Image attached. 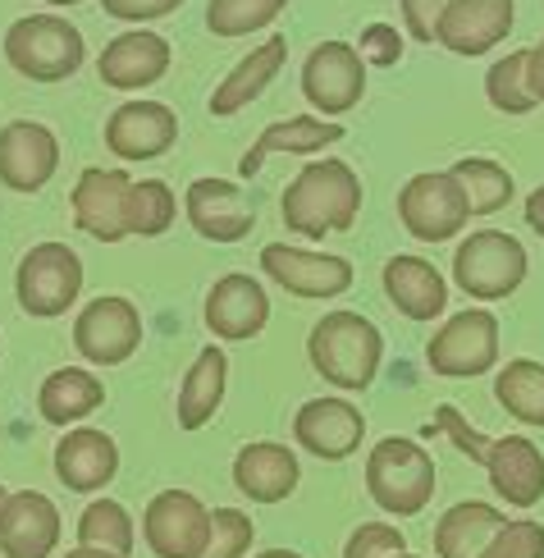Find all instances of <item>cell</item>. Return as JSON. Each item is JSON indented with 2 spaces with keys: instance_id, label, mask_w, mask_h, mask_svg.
I'll use <instances>...</instances> for the list:
<instances>
[{
  "instance_id": "1",
  "label": "cell",
  "mask_w": 544,
  "mask_h": 558,
  "mask_svg": "<svg viewBox=\"0 0 544 558\" xmlns=\"http://www.w3.org/2000/svg\"><path fill=\"white\" fill-rule=\"evenodd\" d=\"M283 225L302 239H325V234H348L362 216V179L348 160H306L298 179L283 189Z\"/></svg>"
},
{
  "instance_id": "2",
  "label": "cell",
  "mask_w": 544,
  "mask_h": 558,
  "mask_svg": "<svg viewBox=\"0 0 544 558\" xmlns=\"http://www.w3.org/2000/svg\"><path fill=\"white\" fill-rule=\"evenodd\" d=\"M380 357H385V335L362 312H343V307L325 312L312 325V335H306V362L316 366V376L348 393L366 389L380 376Z\"/></svg>"
},
{
  "instance_id": "3",
  "label": "cell",
  "mask_w": 544,
  "mask_h": 558,
  "mask_svg": "<svg viewBox=\"0 0 544 558\" xmlns=\"http://www.w3.org/2000/svg\"><path fill=\"white\" fill-rule=\"evenodd\" d=\"M435 458L416 439L385 435L366 458V495L389 518H416L435 499Z\"/></svg>"
},
{
  "instance_id": "4",
  "label": "cell",
  "mask_w": 544,
  "mask_h": 558,
  "mask_svg": "<svg viewBox=\"0 0 544 558\" xmlns=\"http://www.w3.org/2000/svg\"><path fill=\"white\" fill-rule=\"evenodd\" d=\"M83 33L60 14H23L5 33V60L33 83H64L83 69Z\"/></svg>"
},
{
  "instance_id": "5",
  "label": "cell",
  "mask_w": 544,
  "mask_h": 558,
  "mask_svg": "<svg viewBox=\"0 0 544 558\" xmlns=\"http://www.w3.org/2000/svg\"><path fill=\"white\" fill-rule=\"evenodd\" d=\"M527 247L504 229H476L471 239L458 243L454 257V284L471 302H499L512 298L527 279Z\"/></svg>"
},
{
  "instance_id": "6",
  "label": "cell",
  "mask_w": 544,
  "mask_h": 558,
  "mask_svg": "<svg viewBox=\"0 0 544 558\" xmlns=\"http://www.w3.org/2000/svg\"><path fill=\"white\" fill-rule=\"evenodd\" d=\"M425 362L444 380H476L499 366V316L489 307H467L448 316L425 343Z\"/></svg>"
},
{
  "instance_id": "7",
  "label": "cell",
  "mask_w": 544,
  "mask_h": 558,
  "mask_svg": "<svg viewBox=\"0 0 544 558\" xmlns=\"http://www.w3.org/2000/svg\"><path fill=\"white\" fill-rule=\"evenodd\" d=\"M14 293L28 316H64L83 293V257L69 243H37L14 270Z\"/></svg>"
},
{
  "instance_id": "8",
  "label": "cell",
  "mask_w": 544,
  "mask_h": 558,
  "mask_svg": "<svg viewBox=\"0 0 544 558\" xmlns=\"http://www.w3.org/2000/svg\"><path fill=\"white\" fill-rule=\"evenodd\" d=\"M398 220L421 243H448L467 229L471 206H467L462 183L448 170H425L398 189Z\"/></svg>"
},
{
  "instance_id": "9",
  "label": "cell",
  "mask_w": 544,
  "mask_h": 558,
  "mask_svg": "<svg viewBox=\"0 0 544 558\" xmlns=\"http://www.w3.org/2000/svg\"><path fill=\"white\" fill-rule=\"evenodd\" d=\"M302 97L325 120H339L366 97V60L348 41H321L302 60Z\"/></svg>"
},
{
  "instance_id": "10",
  "label": "cell",
  "mask_w": 544,
  "mask_h": 558,
  "mask_svg": "<svg viewBox=\"0 0 544 558\" xmlns=\"http://www.w3.org/2000/svg\"><path fill=\"white\" fill-rule=\"evenodd\" d=\"M69 206H74V225L97 243H124L133 234V179L124 170H83Z\"/></svg>"
},
{
  "instance_id": "11",
  "label": "cell",
  "mask_w": 544,
  "mask_h": 558,
  "mask_svg": "<svg viewBox=\"0 0 544 558\" xmlns=\"http://www.w3.org/2000/svg\"><path fill=\"white\" fill-rule=\"evenodd\" d=\"M142 541L156 558H202L210 545V508L188 490H160L142 513Z\"/></svg>"
},
{
  "instance_id": "12",
  "label": "cell",
  "mask_w": 544,
  "mask_h": 558,
  "mask_svg": "<svg viewBox=\"0 0 544 558\" xmlns=\"http://www.w3.org/2000/svg\"><path fill=\"white\" fill-rule=\"evenodd\" d=\"M74 348L92 366H124L142 348V316L129 298L106 293L87 302L74 320Z\"/></svg>"
},
{
  "instance_id": "13",
  "label": "cell",
  "mask_w": 544,
  "mask_h": 558,
  "mask_svg": "<svg viewBox=\"0 0 544 558\" xmlns=\"http://www.w3.org/2000/svg\"><path fill=\"white\" fill-rule=\"evenodd\" d=\"M262 270L275 279L283 293L293 298H316L329 302L352 289V266L348 257H329V252H306L289 243H266L262 247Z\"/></svg>"
},
{
  "instance_id": "14",
  "label": "cell",
  "mask_w": 544,
  "mask_h": 558,
  "mask_svg": "<svg viewBox=\"0 0 544 558\" xmlns=\"http://www.w3.org/2000/svg\"><path fill=\"white\" fill-rule=\"evenodd\" d=\"M60 170V137L37 120H10L0 129V183L10 193H41Z\"/></svg>"
},
{
  "instance_id": "15",
  "label": "cell",
  "mask_w": 544,
  "mask_h": 558,
  "mask_svg": "<svg viewBox=\"0 0 544 558\" xmlns=\"http://www.w3.org/2000/svg\"><path fill=\"white\" fill-rule=\"evenodd\" d=\"M206 330L216 339H229V343H243V339H256L266 330L270 320V298H266V284L252 279L243 270H229L220 275L216 284L206 293Z\"/></svg>"
},
{
  "instance_id": "16",
  "label": "cell",
  "mask_w": 544,
  "mask_h": 558,
  "mask_svg": "<svg viewBox=\"0 0 544 558\" xmlns=\"http://www.w3.org/2000/svg\"><path fill=\"white\" fill-rule=\"evenodd\" d=\"M183 211L206 243H239L256 229V206L229 179H197L183 197Z\"/></svg>"
},
{
  "instance_id": "17",
  "label": "cell",
  "mask_w": 544,
  "mask_h": 558,
  "mask_svg": "<svg viewBox=\"0 0 544 558\" xmlns=\"http://www.w3.org/2000/svg\"><path fill=\"white\" fill-rule=\"evenodd\" d=\"M362 435H366V416L348 399H312V403H302L298 416H293L298 449L316 453L325 462L352 458L362 449Z\"/></svg>"
},
{
  "instance_id": "18",
  "label": "cell",
  "mask_w": 544,
  "mask_h": 558,
  "mask_svg": "<svg viewBox=\"0 0 544 558\" xmlns=\"http://www.w3.org/2000/svg\"><path fill=\"white\" fill-rule=\"evenodd\" d=\"M179 143V114L165 101H124L106 120V147L120 160H156Z\"/></svg>"
},
{
  "instance_id": "19",
  "label": "cell",
  "mask_w": 544,
  "mask_h": 558,
  "mask_svg": "<svg viewBox=\"0 0 544 558\" xmlns=\"http://www.w3.org/2000/svg\"><path fill=\"white\" fill-rule=\"evenodd\" d=\"M512 23H517L512 0H448L435 41L454 56H485L512 33Z\"/></svg>"
},
{
  "instance_id": "20",
  "label": "cell",
  "mask_w": 544,
  "mask_h": 558,
  "mask_svg": "<svg viewBox=\"0 0 544 558\" xmlns=\"http://www.w3.org/2000/svg\"><path fill=\"white\" fill-rule=\"evenodd\" d=\"M60 545V508L41 490H14L0 508V554L51 558Z\"/></svg>"
},
{
  "instance_id": "21",
  "label": "cell",
  "mask_w": 544,
  "mask_h": 558,
  "mask_svg": "<svg viewBox=\"0 0 544 558\" xmlns=\"http://www.w3.org/2000/svg\"><path fill=\"white\" fill-rule=\"evenodd\" d=\"M485 472L494 495L512 508H535L544 499V449L527 435L494 439L485 453Z\"/></svg>"
},
{
  "instance_id": "22",
  "label": "cell",
  "mask_w": 544,
  "mask_h": 558,
  "mask_svg": "<svg viewBox=\"0 0 544 558\" xmlns=\"http://www.w3.org/2000/svg\"><path fill=\"white\" fill-rule=\"evenodd\" d=\"M97 74L106 87H120V92H137V87H152L170 74V41L160 33H120L114 41H106V51L97 60Z\"/></svg>"
},
{
  "instance_id": "23",
  "label": "cell",
  "mask_w": 544,
  "mask_h": 558,
  "mask_svg": "<svg viewBox=\"0 0 544 558\" xmlns=\"http://www.w3.org/2000/svg\"><path fill=\"white\" fill-rule=\"evenodd\" d=\"M120 472V449L106 430H92V426H74L64 430V439L56 445V476L60 485H69L74 495H92V490H106Z\"/></svg>"
},
{
  "instance_id": "24",
  "label": "cell",
  "mask_w": 544,
  "mask_h": 558,
  "mask_svg": "<svg viewBox=\"0 0 544 558\" xmlns=\"http://www.w3.org/2000/svg\"><path fill=\"white\" fill-rule=\"evenodd\" d=\"M298 453L275 439H256V445L239 449L233 458V485L252 499V504H279L298 490Z\"/></svg>"
},
{
  "instance_id": "25",
  "label": "cell",
  "mask_w": 544,
  "mask_h": 558,
  "mask_svg": "<svg viewBox=\"0 0 544 558\" xmlns=\"http://www.w3.org/2000/svg\"><path fill=\"white\" fill-rule=\"evenodd\" d=\"M380 279H385V298L394 302V312H403L408 320L425 325V320L444 316L448 284L425 257H389Z\"/></svg>"
},
{
  "instance_id": "26",
  "label": "cell",
  "mask_w": 544,
  "mask_h": 558,
  "mask_svg": "<svg viewBox=\"0 0 544 558\" xmlns=\"http://www.w3.org/2000/svg\"><path fill=\"white\" fill-rule=\"evenodd\" d=\"M283 60H289V41L283 37H270L262 46H252V51L229 69V78L216 83V92H210V114H216V120H229V114H239L243 106H252L275 83Z\"/></svg>"
},
{
  "instance_id": "27",
  "label": "cell",
  "mask_w": 544,
  "mask_h": 558,
  "mask_svg": "<svg viewBox=\"0 0 544 558\" xmlns=\"http://www.w3.org/2000/svg\"><path fill=\"white\" fill-rule=\"evenodd\" d=\"M343 137V124L335 120H312V114H293V120H275L262 129V137L247 147V156L239 160V174L252 179L266 166V156H316L329 143Z\"/></svg>"
},
{
  "instance_id": "28",
  "label": "cell",
  "mask_w": 544,
  "mask_h": 558,
  "mask_svg": "<svg viewBox=\"0 0 544 558\" xmlns=\"http://www.w3.org/2000/svg\"><path fill=\"white\" fill-rule=\"evenodd\" d=\"M225 380H229V357H225V348L220 343H206L202 353L193 357V366H188V376L179 385V426L183 430H202L210 416L220 412L225 403Z\"/></svg>"
},
{
  "instance_id": "29",
  "label": "cell",
  "mask_w": 544,
  "mask_h": 558,
  "mask_svg": "<svg viewBox=\"0 0 544 558\" xmlns=\"http://www.w3.org/2000/svg\"><path fill=\"white\" fill-rule=\"evenodd\" d=\"M101 403H106V385H101V376H92L83 366H60L37 389V412L64 430L78 426L83 416H92Z\"/></svg>"
},
{
  "instance_id": "30",
  "label": "cell",
  "mask_w": 544,
  "mask_h": 558,
  "mask_svg": "<svg viewBox=\"0 0 544 558\" xmlns=\"http://www.w3.org/2000/svg\"><path fill=\"white\" fill-rule=\"evenodd\" d=\"M504 522H508V518H504L494 504H481V499L454 504V508H448V513L435 522V554H439V558H481L485 545L499 536Z\"/></svg>"
},
{
  "instance_id": "31",
  "label": "cell",
  "mask_w": 544,
  "mask_h": 558,
  "mask_svg": "<svg viewBox=\"0 0 544 558\" xmlns=\"http://www.w3.org/2000/svg\"><path fill=\"white\" fill-rule=\"evenodd\" d=\"M494 399L508 416L527 426H544V362L512 357L499 376H494Z\"/></svg>"
},
{
  "instance_id": "32",
  "label": "cell",
  "mask_w": 544,
  "mask_h": 558,
  "mask_svg": "<svg viewBox=\"0 0 544 558\" xmlns=\"http://www.w3.org/2000/svg\"><path fill=\"white\" fill-rule=\"evenodd\" d=\"M448 174L462 183L471 216H494V211H504V206L512 202V174L489 156H462Z\"/></svg>"
},
{
  "instance_id": "33",
  "label": "cell",
  "mask_w": 544,
  "mask_h": 558,
  "mask_svg": "<svg viewBox=\"0 0 544 558\" xmlns=\"http://www.w3.org/2000/svg\"><path fill=\"white\" fill-rule=\"evenodd\" d=\"M78 545L110 549V554L129 558L133 545H137V526H133V518H129V508H124V504H114V499L87 504V508H83V518H78Z\"/></svg>"
},
{
  "instance_id": "34",
  "label": "cell",
  "mask_w": 544,
  "mask_h": 558,
  "mask_svg": "<svg viewBox=\"0 0 544 558\" xmlns=\"http://www.w3.org/2000/svg\"><path fill=\"white\" fill-rule=\"evenodd\" d=\"M289 0H210L206 5V28L216 37H252L256 28L275 23Z\"/></svg>"
},
{
  "instance_id": "35",
  "label": "cell",
  "mask_w": 544,
  "mask_h": 558,
  "mask_svg": "<svg viewBox=\"0 0 544 558\" xmlns=\"http://www.w3.org/2000/svg\"><path fill=\"white\" fill-rule=\"evenodd\" d=\"M485 97L499 114H531L540 101L527 83V51H512L485 74Z\"/></svg>"
},
{
  "instance_id": "36",
  "label": "cell",
  "mask_w": 544,
  "mask_h": 558,
  "mask_svg": "<svg viewBox=\"0 0 544 558\" xmlns=\"http://www.w3.org/2000/svg\"><path fill=\"white\" fill-rule=\"evenodd\" d=\"M179 216V197L170 193L165 179H142L133 183V234L137 239H160Z\"/></svg>"
},
{
  "instance_id": "37",
  "label": "cell",
  "mask_w": 544,
  "mask_h": 558,
  "mask_svg": "<svg viewBox=\"0 0 544 558\" xmlns=\"http://www.w3.org/2000/svg\"><path fill=\"white\" fill-rule=\"evenodd\" d=\"M256 541V526L243 508H216L210 513V545L202 558H247Z\"/></svg>"
},
{
  "instance_id": "38",
  "label": "cell",
  "mask_w": 544,
  "mask_h": 558,
  "mask_svg": "<svg viewBox=\"0 0 544 558\" xmlns=\"http://www.w3.org/2000/svg\"><path fill=\"white\" fill-rule=\"evenodd\" d=\"M481 558H544V522H504Z\"/></svg>"
},
{
  "instance_id": "39",
  "label": "cell",
  "mask_w": 544,
  "mask_h": 558,
  "mask_svg": "<svg viewBox=\"0 0 544 558\" xmlns=\"http://www.w3.org/2000/svg\"><path fill=\"white\" fill-rule=\"evenodd\" d=\"M403 549H408V541H403V531H398V526H389V522H362L348 536L343 558H394Z\"/></svg>"
},
{
  "instance_id": "40",
  "label": "cell",
  "mask_w": 544,
  "mask_h": 558,
  "mask_svg": "<svg viewBox=\"0 0 544 558\" xmlns=\"http://www.w3.org/2000/svg\"><path fill=\"white\" fill-rule=\"evenodd\" d=\"M431 430H444L448 439H454V449H458L462 458H471V462H481V468H485V453H489L494 439H485L476 426H467V422H462V412H458L454 403L435 408V426H431Z\"/></svg>"
},
{
  "instance_id": "41",
  "label": "cell",
  "mask_w": 544,
  "mask_h": 558,
  "mask_svg": "<svg viewBox=\"0 0 544 558\" xmlns=\"http://www.w3.org/2000/svg\"><path fill=\"white\" fill-rule=\"evenodd\" d=\"M358 56L366 64L389 69V64L403 60V37H398V28H389V23H371V28L362 33V41H358Z\"/></svg>"
},
{
  "instance_id": "42",
  "label": "cell",
  "mask_w": 544,
  "mask_h": 558,
  "mask_svg": "<svg viewBox=\"0 0 544 558\" xmlns=\"http://www.w3.org/2000/svg\"><path fill=\"white\" fill-rule=\"evenodd\" d=\"M444 10H448V0H398V14H403L412 41H435Z\"/></svg>"
},
{
  "instance_id": "43",
  "label": "cell",
  "mask_w": 544,
  "mask_h": 558,
  "mask_svg": "<svg viewBox=\"0 0 544 558\" xmlns=\"http://www.w3.org/2000/svg\"><path fill=\"white\" fill-rule=\"evenodd\" d=\"M183 0H101V10L110 19H124V23H152V19H165L174 14Z\"/></svg>"
},
{
  "instance_id": "44",
  "label": "cell",
  "mask_w": 544,
  "mask_h": 558,
  "mask_svg": "<svg viewBox=\"0 0 544 558\" xmlns=\"http://www.w3.org/2000/svg\"><path fill=\"white\" fill-rule=\"evenodd\" d=\"M527 83L535 92V101H544V37L527 51Z\"/></svg>"
},
{
  "instance_id": "45",
  "label": "cell",
  "mask_w": 544,
  "mask_h": 558,
  "mask_svg": "<svg viewBox=\"0 0 544 558\" xmlns=\"http://www.w3.org/2000/svg\"><path fill=\"white\" fill-rule=\"evenodd\" d=\"M527 225H531L535 234L544 239V183H540V189L527 197Z\"/></svg>"
},
{
  "instance_id": "46",
  "label": "cell",
  "mask_w": 544,
  "mask_h": 558,
  "mask_svg": "<svg viewBox=\"0 0 544 558\" xmlns=\"http://www.w3.org/2000/svg\"><path fill=\"white\" fill-rule=\"evenodd\" d=\"M64 558H120V554H110V549H92V545H78V549H69Z\"/></svg>"
},
{
  "instance_id": "47",
  "label": "cell",
  "mask_w": 544,
  "mask_h": 558,
  "mask_svg": "<svg viewBox=\"0 0 544 558\" xmlns=\"http://www.w3.org/2000/svg\"><path fill=\"white\" fill-rule=\"evenodd\" d=\"M256 558H302V554H293V549H266V554H256Z\"/></svg>"
},
{
  "instance_id": "48",
  "label": "cell",
  "mask_w": 544,
  "mask_h": 558,
  "mask_svg": "<svg viewBox=\"0 0 544 558\" xmlns=\"http://www.w3.org/2000/svg\"><path fill=\"white\" fill-rule=\"evenodd\" d=\"M46 5H60L64 10V5H83V0H46Z\"/></svg>"
},
{
  "instance_id": "49",
  "label": "cell",
  "mask_w": 544,
  "mask_h": 558,
  "mask_svg": "<svg viewBox=\"0 0 544 558\" xmlns=\"http://www.w3.org/2000/svg\"><path fill=\"white\" fill-rule=\"evenodd\" d=\"M5 499H10V490H5V485H0V508H5Z\"/></svg>"
},
{
  "instance_id": "50",
  "label": "cell",
  "mask_w": 544,
  "mask_h": 558,
  "mask_svg": "<svg viewBox=\"0 0 544 558\" xmlns=\"http://www.w3.org/2000/svg\"><path fill=\"white\" fill-rule=\"evenodd\" d=\"M394 558H416V554H408V549H403V554H394Z\"/></svg>"
}]
</instances>
